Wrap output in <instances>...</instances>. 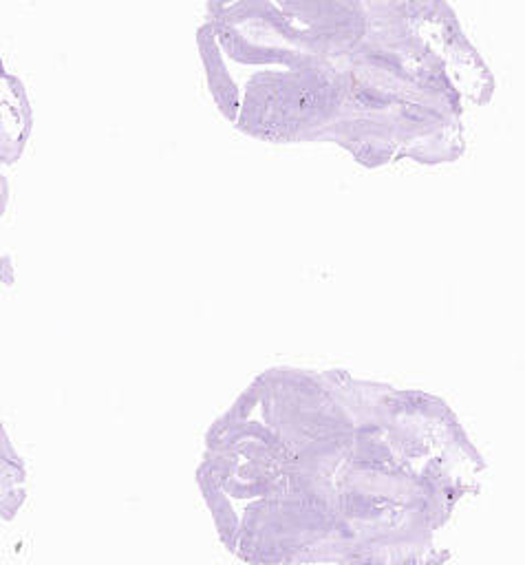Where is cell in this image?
Returning a JSON list of instances; mask_svg holds the SVG:
<instances>
[{
  "label": "cell",
  "instance_id": "1",
  "mask_svg": "<svg viewBox=\"0 0 525 565\" xmlns=\"http://www.w3.org/2000/svg\"><path fill=\"white\" fill-rule=\"evenodd\" d=\"M483 472L437 395L278 366L214 422L199 486L249 565H441Z\"/></svg>",
  "mask_w": 525,
  "mask_h": 565
},
{
  "label": "cell",
  "instance_id": "2",
  "mask_svg": "<svg viewBox=\"0 0 525 565\" xmlns=\"http://www.w3.org/2000/svg\"><path fill=\"white\" fill-rule=\"evenodd\" d=\"M201 29L214 95L234 124L278 141H335L355 159L450 161L463 113L492 82L443 2L223 4Z\"/></svg>",
  "mask_w": 525,
  "mask_h": 565
}]
</instances>
